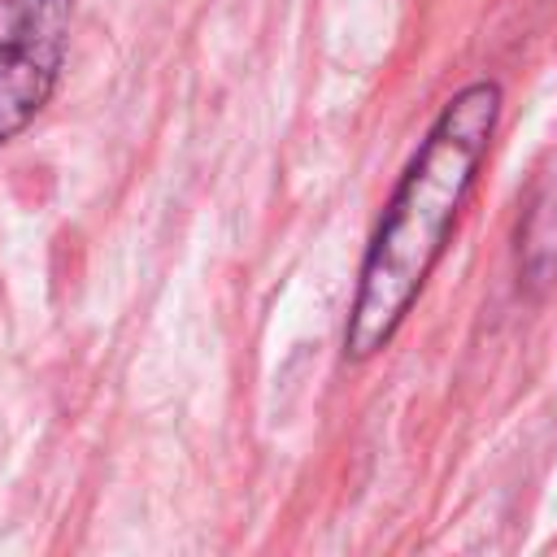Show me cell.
Segmentation results:
<instances>
[{
  "label": "cell",
  "instance_id": "6da1fadb",
  "mask_svg": "<svg viewBox=\"0 0 557 557\" xmlns=\"http://www.w3.org/2000/svg\"><path fill=\"white\" fill-rule=\"evenodd\" d=\"M500 122V87L492 78L466 83L431 122L422 148L400 174L357 274V296L344 322V357L370 361L392 344L435 261L448 231L479 178Z\"/></svg>",
  "mask_w": 557,
  "mask_h": 557
},
{
  "label": "cell",
  "instance_id": "7a4b0ae2",
  "mask_svg": "<svg viewBox=\"0 0 557 557\" xmlns=\"http://www.w3.org/2000/svg\"><path fill=\"white\" fill-rule=\"evenodd\" d=\"M70 0H0V148L52 100L65 48Z\"/></svg>",
  "mask_w": 557,
  "mask_h": 557
}]
</instances>
